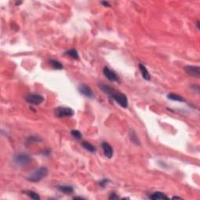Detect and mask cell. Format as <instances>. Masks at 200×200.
<instances>
[{
    "mask_svg": "<svg viewBox=\"0 0 200 200\" xmlns=\"http://www.w3.org/2000/svg\"><path fill=\"white\" fill-rule=\"evenodd\" d=\"M99 88L102 90V92L108 95L109 96L111 97L115 102L117 103L123 108H127L128 106V97L124 94V93L118 92L115 89L112 88L110 86L105 85V84H99Z\"/></svg>",
    "mask_w": 200,
    "mask_h": 200,
    "instance_id": "obj_1",
    "label": "cell"
},
{
    "mask_svg": "<svg viewBox=\"0 0 200 200\" xmlns=\"http://www.w3.org/2000/svg\"><path fill=\"white\" fill-rule=\"evenodd\" d=\"M48 168L45 167H41L36 169L35 171H33L32 174H30L29 176L28 177V180L31 182H39L40 181L43 179L44 178L48 175Z\"/></svg>",
    "mask_w": 200,
    "mask_h": 200,
    "instance_id": "obj_2",
    "label": "cell"
},
{
    "mask_svg": "<svg viewBox=\"0 0 200 200\" xmlns=\"http://www.w3.org/2000/svg\"><path fill=\"white\" fill-rule=\"evenodd\" d=\"M32 161V157L30 155L24 152L16 154L13 156V162L17 167H24L26 165L29 164Z\"/></svg>",
    "mask_w": 200,
    "mask_h": 200,
    "instance_id": "obj_3",
    "label": "cell"
},
{
    "mask_svg": "<svg viewBox=\"0 0 200 200\" xmlns=\"http://www.w3.org/2000/svg\"><path fill=\"white\" fill-rule=\"evenodd\" d=\"M55 115L56 117H59V118L71 117L74 115V111L71 108L59 106L55 109Z\"/></svg>",
    "mask_w": 200,
    "mask_h": 200,
    "instance_id": "obj_4",
    "label": "cell"
},
{
    "mask_svg": "<svg viewBox=\"0 0 200 200\" xmlns=\"http://www.w3.org/2000/svg\"><path fill=\"white\" fill-rule=\"evenodd\" d=\"M26 102L32 105H40L44 102V97L38 94H28L25 98Z\"/></svg>",
    "mask_w": 200,
    "mask_h": 200,
    "instance_id": "obj_5",
    "label": "cell"
},
{
    "mask_svg": "<svg viewBox=\"0 0 200 200\" xmlns=\"http://www.w3.org/2000/svg\"><path fill=\"white\" fill-rule=\"evenodd\" d=\"M78 92L82 95H83L84 96L88 97L89 98H94L95 95L92 88L89 87L88 85H85V84H82L80 85L78 88Z\"/></svg>",
    "mask_w": 200,
    "mask_h": 200,
    "instance_id": "obj_6",
    "label": "cell"
},
{
    "mask_svg": "<svg viewBox=\"0 0 200 200\" xmlns=\"http://www.w3.org/2000/svg\"><path fill=\"white\" fill-rule=\"evenodd\" d=\"M184 71L188 75L194 78H200V68L198 66H192V65H188L184 67Z\"/></svg>",
    "mask_w": 200,
    "mask_h": 200,
    "instance_id": "obj_7",
    "label": "cell"
},
{
    "mask_svg": "<svg viewBox=\"0 0 200 200\" xmlns=\"http://www.w3.org/2000/svg\"><path fill=\"white\" fill-rule=\"evenodd\" d=\"M103 74L110 82H117L119 80L118 75L117 74V73L110 70L107 67H105L103 68Z\"/></svg>",
    "mask_w": 200,
    "mask_h": 200,
    "instance_id": "obj_8",
    "label": "cell"
},
{
    "mask_svg": "<svg viewBox=\"0 0 200 200\" xmlns=\"http://www.w3.org/2000/svg\"><path fill=\"white\" fill-rule=\"evenodd\" d=\"M102 148L103 150V153L105 155V156L109 159L113 157V148L111 147V145L109 144V143L106 142H103L102 143Z\"/></svg>",
    "mask_w": 200,
    "mask_h": 200,
    "instance_id": "obj_9",
    "label": "cell"
},
{
    "mask_svg": "<svg viewBox=\"0 0 200 200\" xmlns=\"http://www.w3.org/2000/svg\"><path fill=\"white\" fill-rule=\"evenodd\" d=\"M138 68L139 70H140V72H141L142 78H144L145 80H146V81H149V80L151 79V76H150L149 72L148 71V70H147V68L145 67V66L143 65L142 63H139Z\"/></svg>",
    "mask_w": 200,
    "mask_h": 200,
    "instance_id": "obj_10",
    "label": "cell"
},
{
    "mask_svg": "<svg viewBox=\"0 0 200 200\" xmlns=\"http://www.w3.org/2000/svg\"><path fill=\"white\" fill-rule=\"evenodd\" d=\"M56 188L59 190V192L64 193V194H72L74 192V187L71 185H58Z\"/></svg>",
    "mask_w": 200,
    "mask_h": 200,
    "instance_id": "obj_11",
    "label": "cell"
},
{
    "mask_svg": "<svg viewBox=\"0 0 200 200\" xmlns=\"http://www.w3.org/2000/svg\"><path fill=\"white\" fill-rule=\"evenodd\" d=\"M151 199L157 200V199H169V197H167L164 193L161 192H156L152 193L149 196Z\"/></svg>",
    "mask_w": 200,
    "mask_h": 200,
    "instance_id": "obj_12",
    "label": "cell"
},
{
    "mask_svg": "<svg viewBox=\"0 0 200 200\" xmlns=\"http://www.w3.org/2000/svg\"><path fill=\"white\" fill-rule=\"evenodd\" d=\"M167 98L169 99L172 100V101H176V102H185L186 100L183 98L182 96L179 95L178 94H175V93H169L167 95Z\"/></svg>",
    "mask_w": 200,
    "mask_h": 200,
    "instance_id": "obj_13",
    "label": "cell"
},
{
    "mask_svg": "<svg viewBox=\"0 0 200 200\" xmlns=\"http://www.w3.org/2000/svg\"><path fill=\"white\" fill-rule=\"evenodd\" d=\"M82 147L85 148V149L87 150L88 152H91V153H95V151H96V148H95V147L94 145H92L91 143L88 142H87V141L82 142Z\"/></svg>",
    "mask_w": 200,
    "mask_h": 200,
    "instance_id": "obj_14",
    "label": "cell"
},
{
    "mask_svg": "<svg viewBox=\"0 0 200 200\" xmlns=\"http://www.w3.org/2000/svg\"><path fill=\"white\" fill-rule=\"evenodd\" d=\"M48 63H49V64L52 66V68L55 69V70H59V71H61V70H63V64H62V63H60L59 61L56 60V59H50L49 60H48Z\"/></svg>",
    "mask_w": 200,
    "mask_h": 200,
    "instance_id": "obj_15",
    "label": "cell"
},
{
    "mask_svg": "<svg viewBox=\"0 0 200 200\" xmlns=\"http://www.w3.org/2000/svg\"><path fill=\"white\" fill-rule=\"evenodd\" d=\"M64 54L66 56L72 58L74 59H77V60L79 59V54H78V51L75 48H71V49L67 50Z\"/></svg>",
    "mask_w": 200,
    "mask_h": 200,
    "instance_id": "obj_16",
    "label": "cell"
},
{
    "mask_svg": "<svg viewBox=\"0 0 200 200\" xmlns=\"http://www.w3.org/2000/svg\"><path fill=\"white\" fill-rule=\"evenodd\" d=\"M26 195L28 197H30L31 198H33V199L36 200H40L41 199V197L39 196V195L37 192L34 191H31V190H28V191L25 192Z\"/></svg>",
    "mask_w": 200,
    "mask_h": 200,
    "instance_id": "obj_17",
    "label": "cell"
},
{
    "mask_svg": "<svg viewBox=\"0 0 200 200\" xmlns=\"http://www.w3.org/2000/svg\"><path fill=\"white\" fill-rule=\"evenodd\" d=\"M71 135H72L73 138H74L77 140H81L82 138V134L81 133L80 131L78 130H72L71 132Z\"/></svg>",
    "mask_w": 200,
    "mask_h": 200,
    "instance_id": "obj_18",
    "label": "cell"
},
{
    "mask_svg": "<svg viewBox=\"0 0 200 200\" xmlns=\"http://www.w3.org/2000/svg\"><path fill=\"white\" fill-rule=\"evenodd\" d=\"M131 141L133 143H135V145H140V142H139L138 138V136L136 135V134L135 132H132V135H131Z\"/></svg>",
    "mask_w": 200,
    "mask_h": 200,
    "instance_id": "obj_19",
    "label": "cell"
},
{
    "mask_svg": "<svg viewBox=\"0 0 200 200\" xmlns=\"http://www.w3.org/2000/svg\"><path fill=\"white\" fill-rule=\"evenodd\" d=\"M109 179H106V178H105V179H102V180H101V181H100L99 182V185H100V187H102V188H106V186L108 185H109Z\"/></svg>",
    "mask_w": 200,
    "mask_h": 200,
    "instance_id": "obj_20",
    "label": "cell"
},
{
    "mask_svg": "<svg viewBox=\"0 0 200 200\" xmlns=\"http://www.w3.org/2000/svg\"><path fill=\"white\" fill-rule=\"evenodd\" d=\"M117 198H119V196L114 192L111 193L109 196V199H117Z\"/></svg>",
    "mask_w": 200,
    "mask_h": 200,
    "instance_id": "obj_21",
    "label": "cell"
},
{
    "mask_svg": "<svg viewBox=\"0 0 200 200\" xmlns=\"http://www.w3.org/2000/svg\"><path fill=\"white\" fill-rule=\"evenodd\" d=\"M50 153H51V150L50 149H44L42 151V154L45 156H48L50 155Z\"/></svg>",
    "mask_w": 200,
    "mask_h": 200,
    "instance_id": "obj_22",
    "label": "cell"
},
{
    "mask_svg": "<svg viewBox=\"0 0 200 200\" xmlns=\"http://www.w3.org/2000/svg\"><path fill=\"white\" fill-rule=\"evenodd\" d=\"M101 3H102V6H105V7H109V6H110V4H109V2H107V1H104V2H102Z\"/></svg>",
    "mask_w": 200,
    "mask_h": 200,
    "instance_id": "obj_23",
    "label": "cell"
},
{
    "mask_svg": "<svg viewBox=\"0 0 200 200\" xmlns=\"http://www.w3.org/2000/svg\"><path fill=\"white\" fill-rule=\"evenodd\" d=\"M74 199H85V198H82V197H74Z\"/></svg>",
    "mask_w": 200,
    "mask_h": 200,
    "instance_id": "obj_24",
    "label": "cell"
},
{
    "mask_svg": "<svg viewBox=\"0 0 200 200\" xmlns=\"http://www.w3.org/2000/svg\"><path fill=\"white\" fill-rule=\"evenodd\" d=\"M196 27H197V28H198V30H199V21H197V23H196Z\"/></svg>",
    "mask_w": 200,
    "mask_h": 200,
    "instance_id": "obj_25",
    "label": "cell"
},
{
    "mask_svg": "<svg viewBox=\"0 0 200 200\" xmlns=\"http://www.w3.org/2000/svg\"><path fill=\"white\" fill-rule=\"evenodd\" d=\"M21 4H22V2H16V5H17V6H20V5H21Z\"/></svg>",
    "mask_w": 200,
    "mask_h": 200,
    "instance_id": "obj_26",
    "label": "cell"
},
{
    "mask_svg": "<svg viewBox=\"0 0 200 200\" xmlns=\"http://www.w3.org/2000/svg\"><path fill=\"white\" fill-rule=\"evenodd\" d=\"M173 198H180V199H182V197H178V196H174Z\"/></svg>",
    "mask_w": 200,
    "mask_h": 200,
    "instance_id": "obj_27",
    "label": "cell"
}]
</instances>
